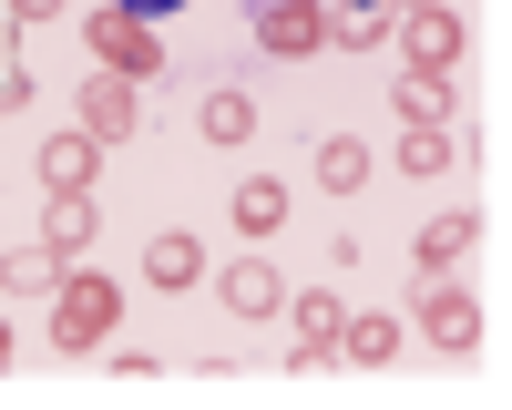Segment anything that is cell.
Wrapping results in <instances>:
<instances>
[{
	"label": "cell",
	"instance_id": "1",
	"mask_svg": "<svg viewBox=\"0 0 512 410\" xmlns=\"http://www.w3.org/2000/svg\"><path fill=\"white\" fill-rule=\"evenodd\" d=\"M113 318H123V287H113V277L82 267V277L52 287V349H72V359H82V349H103V339H113Z\"/></svg>",
	"mask_w": 512,
	"mask_h": 410
},
{
	"label": "cell",
	"instance_id": "2",
	"mask_svg": "<svg viewBox=\"0 0 512 410\" xmlns=\"http://www.w3.org/2000/svg\"><path fill=\"white\" fill-rule=\"evenodd\" d=\"M82 41H93V52H103L123 82H154V72H164V31L123 21V11H93V21H82Z\"/></svg>",
	"mask_w": 512,
	"mask_h": 410
},
{
	"label": "cell",
	"instance_id": "3",
	"mask_svg": "<svg viewBox=\"0 0 512 410\" xmlns=\"http://www.w3.org/2000/svg\"><path fill=\"white\" fill-rule=\"evenodd\" d=\"M287 318H297V349H287V369L308 380V369H328V359H338V328H349V298L308 287V298H287Z\"/></svg>",
	"mask_w": 512,
	"mask_h": 410
},
{
	"label": "cell",
	"instance_id": "4",
	"mask_svg": "<svg viewBox=\"0 0 512 410\" xmlns=\"http://www.w3.org/2000/svg\"><path fill=\"white\" fill-rule=\"evenodd\" d=\"M216 298H226V318L246 328V318H277V308H287V287H277V267H267V257L246 246V257H236V267L216 277Z\"/></svg>",
	"mask_w": 512,
	"mask_h": 410
},
{
	"label": "cell",
	"instance_id": "5",
	"mask_svg": "<svg viewBox=\"0 0 512 410\" xmlns=\"http://www.w3.org/2000/svg\"><path fill=\"white\" fill-rule=\"evenodd\" d=\"M256 41H267V52H318L328 41V0H267V11H256Z\"/></svg>",
	"mask_w": 512,
	"mask_h": 410
},
{
	"label": "cell",
	"instance_id": "6",
	"mask_svg": "<svg viewBox=\"0 0 512 410\" xmlns=\"http://www.w3.org/2000/svg\"><path fill=\"white\" fill-rule=\"evenodd\" d=\"M420 328H431V349L472 359V349H482V308H472V287H431V298H420Z\"/></svg>",
	"mask_w": 512,
	"mask_h": 410
},
{
	"label": "cell",
	"instance_id": "7",
	"mask_svg": "<svg viewBox=\"0 0 512 410\" xmlns=\"http://www.w3.org/2000/svg\"><path fill=\"white\" fill-rule=\"evenodd\" d=\"M400 31H410V62H420V72H451V62H461V11H451V0L400 11Z\"/></svg>",
	"mask_w": 512,
	"mask_h": 410
},
{
	"label": "cell",
	"instance_id": "8",
	"mask_svg": "<svg viewBox=\"0 0 512 410\" xmlns=\"http://www.w3.org/2000/svg\"><path fill=\"white\" fill-rule=\"evenodd\" d=\"M93 236H103V205H93V185H82V195H52V216H41V246H52V257L72 267Z\"/></svg>",
	"mask_w": 512,
	"mask_h": 410
},
{
	"label": "cell",
	"instance_id": "9",
	"mask_svg": "<svg viewBox=\"0 0 512 410\" xmlns=\"http://www.w3.org/2000/svg\"><path fill=\"white\" fill-rule=\"evenodd\" d=\"M93 175H103V144L82 134V123H72V134H52V144H41V185H52V195H82Z\"/></svg>",
	"mask_w": 512,
	"mask_h": 410
},
{
	"label": "cell",
	"instance_id": "10",
	"mask_svg": "<svg viewBox=\"0 0 512 410\" xmlns=\"http://www.w3.org/2000/svg\"><path fill=\"white\" fill-rule=\"evenodd\" d=\"M134 113H144V103H134V82H123V72H113V82H82V134H93V144H123V134H134Z\"/></svg>",
	"mask_w": 512,
	"mask_h": 410
},
{
	"label": "cell",
	"instance_id": "11",
	"mask_svg": "<svg viewBox=\"0 0 512 410\" xmlns=\"http://www.w3.org/2000/svg\"><path fill=\"white\" fill-rule=\"evenodd\" d=\"M144 277L164 287V298H175V287H195V277H205V246H195L185 226H154V246H144Z\"/></svg>",
	"mask_w": 512,
	"mask_h": 410
},
{
	"label": "cell",
	"instance_id": "12",
	"mask_svg": "<svg viewBox=\"0 0 512 410\" xmlns=\"http://www.w3.org/2000/svg\"><path fill=\"white\" fill-rule=\"evenodd\" d=\"M472 236H482V216H461V205H451V216H431V226H420V246H410V257L431 267V277H451L461 257H472Z\"/></svg>",
	"mask_w": 512,
	"mask_h": 410
},
{
	"label": "cell",
	"instance_id": "13",
	"mask_svg": "<svg viewBox=\"0 0 512 410\" xmlns=\"http://www.w3.org/2000/svg\"><path fill=\"white\" fill-rule=\"evenodd\" d=\"M338 349H349L359 369H390V359H400V318H390V308H349V328H338Z\"/></svg>",
	"mask_w": 512,
	"mask_h": 410
},
{
	"label": "cell",
	"instance_id": "14",
	"mask_svg": "<svg viewBox=\"0 0 512 410\" xmlns=\"http://www.w3.org/2000/svg\"><path fill=\"white\" fill-rule=\"evenodd\" d=\"M400 175H451V164H461V144H451V123H400Z\"/></svg>",
	"mask_w": 512,
	"mask_h": 410
},
{
	"label": "cell",
	"instance_id": "15",
	"mask_svg": "<svg viewBox=\"0 0 512 410\" xmlns=\"http://www.w3.org/2000/svg\"><path fill=\"white\" fill-rule=\"evenodd\" d=\"M390 103H400V123H441V113H451V72H420V62H400Z\"/></svg>",
	"mask_w": 512,
	"mask_h": 410
},
{
	"label": "cell",
	"instance_id": "16",
	"mask_svg": "<svg viewBox=\"0 0 512 410\" xmlns=\"http://www.w3.org/2000/svg\"><path fill=\"white\" fill-rule=\"evenodd\" d=\"M328 41H338V52H379V41H390V0H338Z\"/></svg>",
	"mask_w": 512,
	"mask_h": 410
},
{
	"label": "cell",
	"instance_id": "17",
	"mask_svg": "<svg viewBox=\"0 0 512 410\" xmlns=\"http://www.w3.org/2000/svg\"><path fill=\"white\" fill-rule=\"evenodd\" d=\"M308 164H318V185H328V195H359V185H369V144H359V134H328Z\"/></svg>",
	"mask_w": 512,
	"mask_h": 410
},
{
	"label": "cell",
	"instance_id": "18",
	"mask_svg": "<svg viewBox=\"0 0 512 410\" xmlns=\"http://www.w3.org/2000/svg\"><path fill=\"white\" fill-rule=\"evenodd\" d=\"M287 226V185L277 175H246L236 185V236H277Z\"/></svg>",
	"mask_w": 512,
	"mask_h": 410
},
{
	"label": "cell",
	"instance_id": "19",
	"mask_svg": "<svg viewBox=\"0 0 512 410\" xmlns=\"http://www.w3.org/2000/svg\"><path fill=\"white\" fill-rule=\"evenodd\" d=\"M195 123H205V144H246V134H256V103L236 93V82H216V93H205V113H195Z\"/></svg>",
	"mask_w": 512,
	"mask_h": 410
},
{
	"label": "cell",
	"instance_id": "20",
	"mask_svg": "<svg viewBox=\"0 0 512 410\" xmlns=\"http://www.w3.org/2000/svg\"><path fill=\"white\" fill-rule=\"evenodd\" d=\"M0 287L41 298V287H62V257H52V246H11V257H0Z\"/></svg>",
	"mask_w": 512,
	"mask_h": 410
},
{
	"label": "cell",
	"instance_id": "21",
	"mask_svg": "<svg viewBox=\"0 0 512 410\" xmlns=\"http://www.w3.org/2000/svg\"><path fill=\"white\" fill-rule=\"evenodd\" d=\"M103 11H123V21H144V31H154V21H175L185 0H103Z\"/></svg>",
	"mask_w": 512,
	"mask_h": 410
},
{
	"label": "cell",
	"instance_id": "22",
	"mask_svg": "<svg viewBox=\"0 0 512 410\" xmlns=\"http://www.w3.org/2000/svg\"><path fill=\"white\" fill-rule=\"evenodd\" d=\"M21 103H31V72H21V62H0V113H21Z\"/></svg>",
	"mask_w": 512,
	"mask_h": 410
},
{
	"label": "cell",
	"instance_id": "23",
	"mask_svg": "<svg viewBox=\"0 0 512 410\" xmlns=\"http://www.w3.org/2000/svg\"><path fill=\"white\" fill-rule=\"evenodd\" d=\"M62 11V0H11V21H52Z\"/></svg>",
	"mask_w": 512,
	"mask_h": 410
},
{
	"label": "cell",
	"instance_id": "24",
	"mask_svg": "<svg viewBox=\"0 0 512 410\" xmlns=\"http://www.w3.org/2000/svg\"><path fill=\"white\" fill-rule=\"evenodd\" d=\"M400 11H431V0H390V21H400Z\"/></svg>",
	"mask_w": 512,
	"mask_h": 410
},
{
	"label": "cell",
	"instance_id": "25",
	"mask_svg": "<svg viewBox=\"0 0 512 410\" xmlns=\"http://www.w3.org/2000/svg\"><path fill=\"white\" fill-rule=\"evenodd\" d=\"M0 369H11V328H0Z\"/></svg>",
	"mask_w": 512,
	"mask_h": 410
}]
</instances>
